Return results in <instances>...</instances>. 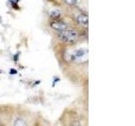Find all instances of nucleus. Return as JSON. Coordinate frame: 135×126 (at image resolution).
Wrapping results in <instances>:
<instances>
[{"label":"nucleus","instance_id":"f03ea898","mask_svg":"<svg viewBox=\"0 0 135 126\" xmlns=\"http://www.w3.org/2000/svg\"><path fill=\"white\" fill-rule=\"evenodd\" d=\"M51 26H52V29H56V30H58V31L64 30V29H67V28H68L67 24H65L64 22H62V21H60V20L53 21V22H52V24H51Z\"/></svg>","mask_w":135,"mask_h":126},{"label":"nucleus","instance_id":"423d86ee","mask_svg":"<svg viewBox=\"0 0 135 126\" xmlns=\"http://www.w3.org/2000/svg\"><path fill=\"white\" fill-rule=\"evenodd\" d=\"M51 14H52V17H55V18H57V17L60 16V13H59L58 11H57V10H56V11H53Z\"/></svg>","mask_w":135,"mask_h":126},{"label":"nucleus","instance_id":"f257e3e1","mask_svg":"<svg viewBox=\"0 0 135 126\" xmlns=\"http://www.w3.org/2000/svg\"><path fill=\"white\" fill-rule=\"evenodd\" d=\"M59 38L66 43H74L78 39V34L74 30L64 29L59 31Z\"/></svg>","mask_w":135,"mask_h":126},{"label":"nucleus","instance_id":"39448f33","mask_svg":"<svg viewBox=\"0 0 135 126\" xmlns=\"http://www.w3.org/2000/svg\"><path fill=\"white\" fill-rule=\"evenodd\" d=\"M78 0H64V2L68 4H70V5H74L76 3H77Z\"/></svg>","mask_w":135,"mask_h":126},{"label":"nucleus","instance_id":"20e7f679","mask_svg":"<svg viewBox=\"0 0 135 126\" xmlns=\"http://www.w3.org/2000/svg\"><path fill=\"white\" fill-rule=\"evenodd\" d=\"M84 56H86V51L84 50H79L75 52V54L73 56V58L74 60H80Z\"/></svg>","mask_w":135,"mask_h":126},{"label":"nucleus","instance_id":"7ed1b4c3","mask_svg":"<svg viewBox=\"0 0 135 126\" xmlns=\"http://www.w3.org/2000/svg\"><path fill=\"white\" fill-rule=\"evenodd\" d=\"M77 21L79 22V24H80L81 25H84V26H86L88 25V22H89V19H88V17L85 14H79L77 18Z\"/></svg>","mask_w":135,"mask_h":126}]
</instances>
